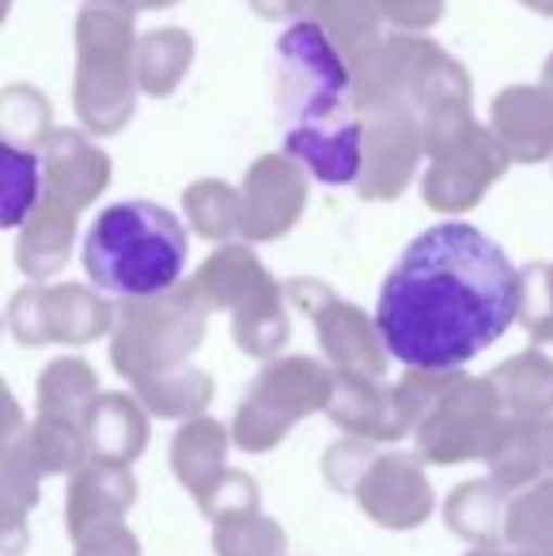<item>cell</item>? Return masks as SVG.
I'll list each match as a JSON object with an SVG mask.
<instances>
[{
    "instance_id": "cell-7",
    "label": "cell",
    "mask_w": 553,
    "mask_h": 556,
    "mask_svg": "<svg viewBox=\"0 0 553 556\" xmlns=\"http://www.w3.org/2000/svg\"><path fill=\"white\" fill-rule=\"evenodd\" d=\"M493 504H497V496L486 484H466V489H458L448 504L451 530H458V534H466V538H481L489 530V522H493Z\"/></svg>"
},
{
    "instance_id": "cell-3",
    "label": "cell",
    "mask_w": 553,
    "mask_h": 556,
    "mask_svg": "<svg viewBox=\"0 0 553 556\" xmlns=\"http://www.w3.org/2000/svg\"><path fill=\"white\" fill-rule=\"evenodd\" d=\"M183 265V224L152 201H122L103 208L84 239V269L91 285L122 300L163 295L178 285Z\"/></svg>"
},
{
    "instance_id": "cell-1",
    "label": "cell",
    "mask_w": 553,
    "mask_h": 556,
    "mask_svg": "<svg viewBox=\"0 0 553 556\" xmlns=\"http://www.w3.org/2000/svg\"><path fill=\"white\" fill-rule=\"evenodd\" d=\"M524 307V280L470 224H436L402 250L379 295L384 349L428 375L451 371L501 341Z\"/></svg>"
},
{
    "instance_id": "cell-6",
    "label": "cell",
    "mask_w": 553,
    "mask_h": 556,
    "mask_svg": "<svg viewBox=\"0 0 553 556\" xmlns=\"http://www.w3.org/2000/svg\"><path fill=\"white\" fill-rule=\"evenodd\" d=\"M224 428L213 425V420H201V425L186 428L175 440V473L183 477L186 484H198V469H205V462H224Z\"/></svg>"
},
{
    "instance_id": "cell-5",
    "label": "cell",
    "mask_w": 553,
    "mask_h": 556,
    "mask_svg": "<svg viewBox=\"0 0 553 556\" xmlns=\"http://www.w3.org/2000/svg\"><path fill=\"white\" fill-rule=\"evenodd\" d=\"M493 466L497 481H527L531 473H539L542 462L553 466V425H519V428H501L493 446Z\"/></svg>"
},
{
    "instance_id": "cell-2",
    "label": "cell",
    "mask_w": 553,
    "mask_h": 556,
    "mask_svg": "<svg viewBox=\"0 0 553 556\" xmlns=\"http://www.w3.org/2000/svg\"><path fill=\"white\" fill-rule=\"evenodd\" d=\"M285 73V148L323 182H353L361 167V122L349 103V76L315 23L280 38Z\"/></svg>"
},
{
    "instance_id": "cell-8",
    "label": "cell",
    "mask_w": 553,
    "mask_h": 556,
    "mask_svg": "<svg viewBox=\"0 0 553 556\" xmlns=\"http://www.w3.org/2000/svg\"><path fill=\"white\" fill-rule=\"evenodd\" d=\"M546 371H550V367L542 364V371L531 379V375H524V364L501 367V379L504 382L512 379V387H501L504 402H508L512 409H519V413L550 409V405H553V379H546Z\"/></svg>"
},
{
    "instance_id": "cell-4",
    "label": "cell",
    "mask_w": 553,
    "mask_h": 556,
    "mask_svg": "<svg viewBox=\"0 0 553 556\" xmlns=\"http://www.w3.org/2000/svg\"><path fill=\"white\" fill-rule=\"evenodd\" d=\"M334 394L315 364L292 359V364L269 367L266 379L251 390V397L239 409V443L262 451L285 435V425L300 413H311Z\"/></svg>"
}]
</instances>
